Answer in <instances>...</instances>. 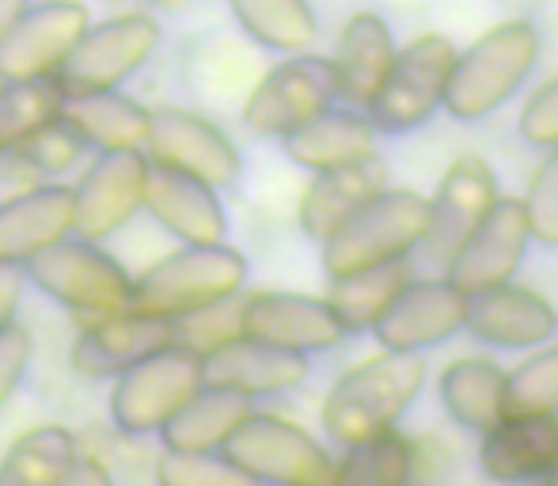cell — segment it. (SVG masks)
Instances as JSON below:
<instances>
[{
	"label": "cell",
	"mask_w": 558,
	"mask_h": 486,
	"mask_svg": "<svg viewBox=\"0 0 558 486\" xmlns=\"http://www.w3.org/2000/svg\"><path fill=\"white\" fill-rule=\"evenodd\" d=\"M426 384V362L403 350H384L342 376L324 403V429L338 445H357L391 429Z\"/></svg>",
	"instance_id": "1"
},
{
	"label": "cell",
	"mask_w": 558,
	"mask_h": 486,
	"mask_svg": "<svg viewBox=\"0 0 558 486\" xmlns=\"http://www.w3.org/2000/svg\"><path fill=\"white\" fill-rule=\"evenodd\" d=\"M247 281V258L228 243H183L153 263L133 281L130 308L163 319H186L202 308L240 296Z\"/></svg>",
	"instance_id": "2"
},
{
	"label": "cell",
	"mask_w": 558,
	"mask_h": 486,
	"mask_svg": "<svg viewBox=\"0 0 558 486\" xmlns=\"http://www.w3.org/2000/svg\"><path fill=\"white\" fill-rule=\"evenodd\" d=\"M539 31L529 20H509L486 31L471 50L456 53L445 84V111L460 122L494 114L536 69Z\"/></svg>",
	"instance_id": "3"
},
{
	"label": "cell",
	"mask_w": 558,
	"mask_h": 486,
	"mask_svg": "<svg viewBox=\"0 0 558 486\" xmlns=\"http://www.w3.org/2000/svg\"><path fill=\"white\" fill-rule=\"evenodd\" d=\"M429 221V198L414 191H376L324 240V270L331 278L403 258L422 243Z\"/></svg>",
	"instance_id": "4"
},
{
	"label": "cell",
	"mask_w": 558,
	"mask_h": 486,
	"mask_svg": "<svg viewBox=\"0 0 558 486\" xmlns=\"http://www.w3.org/2000/svg\"><path fill=\"white\" fill-rule=\"evenodd\" d=\"M23 270H27V281H35V289H43L50 301L88 319L130 308L133 278L125 274V266L107 255L96 240H84L76 232L31 255Z\"/></svg>",
	"instance_id": "5"
},
{
	"label": "cell",
	"mask_w": 558,
	"mask_h": 486,
	"mask_svg": "<svg viewBox=\"0 0 558 486\" xmlns=\"http://www.w3.org/2000/svg\"><path fill=\"white\" fill-rule=\"evenodd\" d=\"M221 457L247 483H281V486H331L335 460L308 429L278 418V414L251 411L228 434Z\"/></svg>",
	"instance_id": "6"
},
{
	"label": "cell",
	"mask_w": 558,
	"mask_h": 486,
	"mask_svg": "<svg viewBox=\"0 0 558 486\" xmlns=\"http://www.w3.org/2000/svg\"><path fill=\"white\" fill-rule=\"evenodd\" d=\"M202 388V354L183 342L141 357L114 376L111 422L122 437H153Z\"/></svg>",
	"instance_id": "7"
},
{
	"label": "cell",
	"mask_w": 558,
	"mask_h": 486,
	"mask_svg": "<svg viewBox=\"0 0 558 486\" xmlns=\"http://www.w3.org/2000/svg\"><path fill=\"white\" fill-rule=\"evenodd\" d=\"M160 50V23L145 12H125L111 20L88 23L69 58L58 65V84L65 96L84 92L122 88L133 73L148 65V58Z\"/></svg>",
	"instance_id": "8"
},
{
	"label": "cell",
	"mask_w": 558,
	"mask_h": 486,
	"mask_svg": "<svg viewBox=\"0 0 558 486\" xmlns=\"http://www.w3.org/2000/svg\"><path fill=\"white\" fill-rule=\"evenodd\" d=\"M452 61L456 46L445 35H422L411 46L396 50L388 76L365 104L376 133H407L434 119L445 99Z\"/></svg>",
	"instance_id": "9"
},
{
	"label": "cell",
	"mask_w": 558,
	"mask_h": 486,
	"mask_svg": "<svg viewBox=\"0 0 558 486\" xmlns=\"http://www.w3.org/2000/svg\"><path fill=\"white\" fill-rule=\"evenodd\" d=\"M338 99L335 61L296 50L289 61L274 65L243 104V125L255 137H286L289 130L316 119Z\"/></svg>",
	"instance_id": "10"
},
{
	"label": "cell",
	"mask_w": 558,
	"mask_h": 486,
	"mask_svg": "<svg viewBox=\"0 0 558 486\" xmlns=\"http://www.w3.org/2000/svg\"><path fill=\"white\" fill-rule=\"evenodd\" d=\"M148 153L145 148H104L81 183L73 186V232L104 243L122 232L145 206Z\"/></svg>",
	"instance_id": "11"
},
{
	"label": "cell",
	"mask_w": 558,
	"mask_h": 486,
	"mask_svg": "<svg viewBox=\"0 0 558 486\" xmlns=\"http://www.w3.org/2000/svg\"><path fill=\"white\" fill-rule=\"evenodd\" d=\"M145 153L153 163L175 168L183 175H194L209 186H232L240 179V148L217 122L206 114L183 111V107H160L153 111Z\"/></svg>",
	"instance_id": "12"
},
{
	"label": "cell",
	"mask_w": 558,
	"mask_h": 486,
	"mask_svg": "<svg viewBox=\"0 0 558 486\" xmlns=\"http://www.w3.org/2000/svg\"><path fill=\"white\" fill-rule=\"evenodd\" d=\"M240 335L293 350V354H319L338 347L350 331L324 296L266 289V293L240 296Z\"/></svg>",
	"instance_id": "13"
},
{
	"label": "cell",
	"mask_w": 558,
	"mask_h": 486,
	"mask_svg": "<svg viewBox=\"0 0 558 486\" xmlns=\"http://www.w3.org/2000/svg\"><path fill=\"white\" fill-rule=\"evenodd\" d=\"M88 23L92 12L81 0H31L27 12L0 38V81L53 76Z\"/></svg>",
	"instance_id": "14"
},
{
	"label": "cell",
	"mask_w": 558,
	"mask_h": 486,
	"mask_svg": "<svg viewBox=\"0 0 558 486\" xmlns=\"http://www.w3.org/2000/svg\"><path fill=\"white\" fill-rule=\"evenodd\" d=\"M529 214H524L521 198H498L486 217L468 232V240L452 251L445 263V274L456 289L463 293H478V289L501 285L517 274L529 247Z\"/></svg>",
	"instance_id": "15"
},
{
	"label": "cell",
	"mask_w": 558,
	"mask_h": 486,
	"mask_svg": "<svg viewBox=\"0 0 558 486\" xmlns=\"http://www.w3.org/2000/svg\"><path fill=\"white\" fill-rule=\"evenodd\" d=\"M463 312H468V293L448 278H411L391 296L373 331L384 350L418 354V350L452 339L463 327Z\"/></svg>",
	"instance_id": "16"
},
{
	"label": "cell",
	"mask_w": 558,
	"mask_h": 486,
	"mask_svg": "<svg viewBox=\"0 0 558 486\" xmlns=\"http://www.w3.org/2000/svg\"><path fill=\"white\" fill-rule=\"evenodd\" d=\"M494 202H498V179H494L490 163L483 156H460L437 183V194L429 198V221L426 232H422L426 263L445 266Z\"/></svg>",
	"instance_id": "17"
},
{
	"label": "cell",
	"mask_w": 558,
	"mask_h": 486,
	"mask_svg": "<svg viewBox=\"0 0 558 486\" xmlns=\"http://www.w3.org/2000/svg\"><path fill=\"white\" fill-rule=\"evenodd\" d=\"M175 342V319L148 316L137 308H118L96 316L73 342V368L88 380H107L122 368L137 365L141 357Z\"/></svg>",
	"instance_id": "18"
},
{
	"label": "cell",
	"mask_w": 558,
	"mask_h": 486,
	"mask_svg": "<svg viewBox=\"0 0 558 486\" xmlns=\"http://www.w3.org/2000/svg\"><path fill=\"white\" fill-rule=\"evenodd\" d=\"M304 376H308V354H293L247 335H232L202 354V384L243 391L251 399L289 391Z\"/></svg>",
	"instance_id": "19"
},
{
	"label": "cell",
	"mask_w": 558,
	"mask_h": 486,
	"mask_svg": "<svg viewBox=\"0 0 558 486\" xmlns=\"http://www.w3.org/2000/svg\"><path fill=\"white\" fill-rule=\"evenodd\" d=\"M160 229H168L179 243H221L228 236V217L217 198V186L183 175L175 168L148 160L145 206Z\"/></svg>",
	"instance_id": "20"
},
{
	"label": "cell",
	"mask_w": 558,
	"mask_h": 486,
	"mask_svg": "<svg viewBox=\"0 0 558 486\" xmlns=\"http://www.w3.org/2000/svg\"><path fill=\"white\" fill-rule=\"evenodd\" d=\"M463 327H468L475 339L490 342V347L521 350V347H536V342L551 339L558 316L539 293L501 281V285L468 293Z\"/></svg>",
	"instance_id": "21"
},
{
	"label": "cell",
	"mask_w": 558,
	"mask_h": 486,
	"mask_svg": "<svg viewBox=\"0 0 558 486\" xmlns=\"http://www.w3.org/2000/svg\"><path fill=\"white\" fill-rule=\"evenodd\" d=\"M73 232V186L46 183L0 202V263H27Z\"/></svg>",
	"instance_id": "22"
},
{
	"label": "cell",
	"mask_w": 558,
	"mask_h": 486,
	"mask_svg": "<svg viewBox=\"0 0 558 486\" xmlns=\"http://www.w3.org/2000/svg\"><path fill=\"white\" fill-rule=\"evenodd\" d=\"M558 457V418L536 414V418H501L483 429L478 464L483 475L498 483L547 479Z\"/></svg>",
	"instance_id": "23"
},
{
	"label": "cell",
	"mask_w": 558,
	"mask_h": 486,
	"mask_svg": "<svg viewBox=\"0 0 558 486\" xmlns=\"http://www.w3.org/2000/svg\"><path fill=\"white\" fill-rule=\"evenodd\" d=\"M384 183H388V168H384V160L376 153L357 163L316 171V179H312L301 198V209H296L304 236L324 243L361 202H368L376 191H384Z\"/></svg>",
	"instance_id": "24"
},
{
	"label": "cell",
	"mask_w": 558,
	"mask_h": 486,
	"mask_svg": "<svg viewBox=\"0 0 558 486\" xmlns=\"http://www.w3.org/2000/svg\"><path fill=\"white\" fill-rule=\"evenodd\" d=\"M286 156L308 171H331L376 153V125L357 111H319L286 137Z\"/></svg>",
	"instance_id": "25"
},
{
	"label": "cell",
	"mask_w": 558,
	"mask_h": 486,
	"mask_svg": "<svg viewBox=\"0 0 558 486\" xmlns=\"http://www.w3.org/2000/svg\"><path fill=\"white\" fill-rule=\"evenodd\" d=\"M331 61L338 76V96L365 107L384 84L391 61H396L391 27L376 12H357L338 35V50Z\"/></svg>",
	"instance_id": "26"
},
{
	"label": "cell",
	"mask_w": 558,
	"mask_h": 486,
	"mask_svg": "<svg viewBox=\"0 0 558 486\" xmlns=\"http://www.w3.org/2000/svg\"><path fill=\"white\" fill-rule=\"evenodd\" d=\"M255 399L243 396L232 388H214V384H202L168 422L156 437H160L163 449L179 452H221L235 426L251 414Z\"/></svg>",
	"instance_id": "27"
},
{
	"label": "cell",
	"mask_w": 558,
	"mask_h": 486,
	"mask_svg": "<svg viewBox=\"0 0 558 486\" xmlns=\"http://www.w3.org/2000/svg\"><path fill=\"white\" fill-rule=\"evenodd\" d=\"M61 119L73 125L88 148H145L153 111L141 107L118 88L84 92V96H65Z\"/></svg>",
	"instance_id": "28"
},
{
	"label": "cell",
	"mask_w": 558,
	"mask_h": 486,
	"mask_svg": "<svg viewBox=\"0 0 558 486\" xmlns=\"http://www.w3.org/2000/svg\"><path fill=\"white\" fill-rule=\"evenodd\" d=\"M441 403L463 429H490L501 422V388L506 373L490 357H460L441 373Z\"/></svg>",
	"instance_id": "29"
},
{
	"label": "cell",
	"mask_w": 558,
	"mask_h": 486,
	"mask_svg": "<svg viewBox=\"0 0 558 486\" xmlns=\"http://www.w3.org/2000/svg\"><path fill=\"white\" fill-rule=\"evenodd\" d=\"M81 457L76 437L65 426H35L12 441L0 460V486H65L73 460Z\"/></svg>",
	"instance_id": "30"
},
{
	"label": "cell",
	"mask_w": 558,
	"mask_h": 486,
	"mask_svg": "<svg viewBox=\"0 0 558 486\" xmlns=\"http://www.w3.org/2000/svg\"><path fill=\"white\" fill-rule=\"evenodd\" d=\"M411 281V266L403 258H391V263H376L365 270L342 274L331 278V308L338 312V319L345 324V331H365L380 319V312L391 304V296Z\"/></svg>",
	"instance_id": "31"
},
{
	"label": "cell",
	"mask_w": 558,
	"mask_h": 486,
	"mask_svg": "<svg viewBox=\"0 0 558 486\" xmlns=\"http://www.w3.org/2000/svg\"><path fill=\"white\" fill-rule=\"evenodd\" d=\"M228 8H232L235 23L266 50H308L319 35L308 0H228Z\"/></svg>",
	"instance_id": "32"
},
{
	"label": "cell",
	"mask_w": 558,
	"mask_h": 486,
	"mask_svg": "<svg viewBox=\"0 0 558 486\" xmlns=\"http://www.w3.org/2000/svg\"><path fill=\"white\" fill-rule=\"evenodd\" d=\"M414 475V445L396 429L345 445L342 464H335V483L345 486H403Z\"/></svg>",
	"instance_id": "33"
},
{
	"label": "cell",
	"mask_w": 558,
	"mask_h": 486,
	"mask_svg": "<svg viewBox=\"0 0 558 486\" xmlns=\"http://www.w3.org/2000/svg\"><path fill=\"white\" fill-rule=\"evenodd\" d=\"M65 92L58 76H27V81H0V153L20 145L27 133L61 114Z\"/></svg>",
	"instance_id": "34"
},
{
	"label": "cell",
	"mask_w": 558,
	"mask_h": 486,
	"mask_svg": "<svg viewBox=\"0 0 558 486\" xmlns=\"http://www.w3.org/2000/svg\"><path fill=\"white\" fill-rule=\"evenodd\" d=\"M558 411V347L529 357L506 376L501 418H536Z\"/></svg>",
	"instance_id": "35"
},
{
	"label": "cell",
	"mask_w": 558,
	"mask_h": 486,
	"mask_svg": "<svg viewBox=\"0 0 558 486\" xmlns=\"http://www.w3.org/2000/svg\"><path fill=\"white\" fill-rule=\"evenodd\" d=\"M84 148L88 145H84L81 133L58 114V119L38 125L35 133H27V137L15 148H8L4 156H12L15 163H23V168L35 171V175H61V171H69L81 160Z\"/></svg>",
	"instance_id": "36"
},
{
	"label": "cell",
	"mask_w": 558,
	"mask_h": 486,
	"mask_svg": "<svg viewBox=\"0 0 558 486\" xmlns=\"http://www.w3.org/2000/svg\"><path fill=\"white\" fill-rule=\"evenodd\" d=\"M156 479L163 486H243L247 483L221 452H179V449H163V457L156 460Z\"/></svg>",
	"instance_id": "37"
},
{
	"label": "cell",
	"mask_w": 558,
	"mask_h": 486,
	"mask_svg": "<svg viewBox=\"0 0 558 486\" xmlns=\"http://www.w3.org/2000/svg\"><path fill=\"white\" fill-rule=\"evenodd\" d=\"M524 214H529V232L547 247H558V145L536 168L529 183V198H524Z\"/></svg>",
	"instance_id": "38"
},
{
	"label": "cell",
	"mask_w": 558,
	"mask_h": 486,
	"mask_svg": "<svg viewBox=\"0 0 558 486\" xmlns=\"http://www.w3.org/2000/svg\"><path fill=\"white\" fill-rule=\"evenodd\" d=\"M31 362H35V335L12 319V324L0 331V411H4L15 391H20Z\"/></svg>",
	"instance_id": "39"
},
{
	"label": "cell",
	"mask_w": 558,
	"mask_h": 486,
	"mask_svg": "<svg viewBox=\"0 0 558 486\" xmlns=\"http://www.w3.org/2000/svg\"><path fill=\"white\" fill-rule=\"evenodd\" d=\"M521 133L529 145L555 148L558 145V76L532 92V99L521 111Z\"/></svg>",
	"instance_id": "40"
},
{
	"label": "cell",
	"mask_w": 558,
	"mask_h": 486,
	"mask_svg": "<svg viewBox=\"0 0 558 486\" xmlns=\"http://www.w3.org/2000/svg\"><path fill=\"white\" fill-rule=\"evenodd\" d=\"M23 285H27L23 263H0V331H4L15 319V312H20Z\"/></svg>",
	"instance_id": "41"
},
{
	"label": "cell",
	"mask_w": 558,
	"mask_h": 486,
	"mask_svg": "<svg viewBox=\"0 0 558 486\" xmlns=\"http://www.w3.org/2000/svg\"><path fill=\"white\" fill-rule=\"evenodd\" d=\"M107 483H111V475H107V467L96 457H76L65 475V486H107Z\"/></svg>",
	"instance_id": "42"
},
{
	"label": "cell",
	"mask_w": 558,
	"mask_h": 486,
	"mask_svg": "<svg viewBox=\"0 0 558 486\" xmlns=\"http://www.w3.org/2000/svg\"><path fill=\"white\" fill-rule=\"evenodd\" d=\"M27 4L31 0H0V38H4L8 31H12V23L27 12Z\"/></svg>",
	"instance_id": "43"
},
{
	"label": "cell",
	"mask_w": 558,
	"mask_h": 486,
	"mask_svg": "<svg viewBox=\"0 0 558 486\" xmlns=\"http://www.w3.org/2000/svg\"><path fill=\"white\" fill-rule=\"evenodd\" d=\"M156 8H168V12H179V8H186L191 0H153Z\"/></svg>",
	"instance_id": "44"
},
{
	"label": "cell",
	"mask_w": 558,
	"mask_h": 486,
	"mask_svg": "<svg viewBox=\"0 0 558 486\" xmlns=\"http://www.w3.org/2000/svg\"><path fill=\"white\" fill-rule=\"evenodd\" d=\"M547 483H558V457H555V464H551V472H547Z\"/></svg>",
	"instance_id": "45"
}]
</instances>
